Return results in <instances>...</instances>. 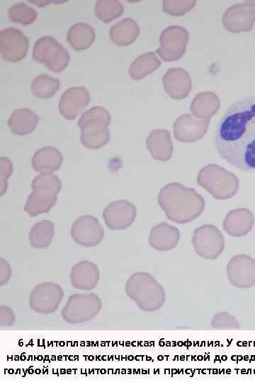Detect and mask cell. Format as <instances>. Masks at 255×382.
<instances>
[{
  "mask_svg": "<svg viewBox=\"0 0 255 382\" xmlns=\"http://www.w3.org/2000/svg\"><path fill=\"white\" fill-rule=\"evenodd\" d=\"M128 296L145 312H154L164 305L166 293L163 286L147 272L134 273L125 286Z\"/></svg>",
  "mask_w": 255,
  "mask_h": 382,
  "instance_id": "cell-3",
  "label": "cell"
},
{
  "mask_svg": "<svg viewBox=\"0 0 255 382\" xmlns=\"http://www.w3.org/2000/svg\"><path fill=\"white\" fill-rule=\"evenodd\" d=\"M146 146L153 158L166 161L171 158L173 145L169 131L157 129L150 132L146 139Z\"/></svg>",
  "mask_w": 255,
  "mask_h": 382,
  "instance_id": "cell-22",
  "label": "cell"
},
{
  "mask_svg": "<svg viewBox=\"0 0 255 382\" xmlns=\"http://www.w3.org/2000/svg\"><path fill=\"white\" fill-rule=\"evenodd\" d=\"M136 215L135 206L125 199L110 202L103 212L106 225L111 230L127 228L134 222Z\"/></svg>",
  "mask_w": 255,
  "mask_h": 382,
  "instance_id": "cell-15",
  "label": "cell"
},
{
  "mask_svg": "<svg viewBox=\"0 0 255 382\" xmlns=\"http://www.w3.org/2000/svg\"><path fill=\"white\" fill-rule=\"evenodd\" d=\"M220 98L213 92H201L193 98L190 110L193 115L209 120L220 108Z\"/></svg>",
  "mask_w": 255,
  "mask_h": 382,
  "instance_id": "cell-25",
  "label": "cell"
},
{
  "mask_svg": "<svg viewBox=\"0 0 255 382\" xmlns=\"http://www.w3.org/2000/svg\"><path fill=\"white\" fill-rule=\"evenodd\" d=\"M60 81L47 74L37 76L30 83V89L33 94L40 98H48L58 91Z\"/></svg>",
  "mask_w": 255,
  "mask_h": 382,
  "instance_id": "cell-30",
  "label": "cell"
},
{
  "mask_svg": "<svg viewBox=\"0 0 255 382\" xmlns=\"http://www.w3.org/2000/svg\"><path fill=\"white\" fill-rule=\"evenodd\" d=\"M33 58L54 72L62 71L68 64L69 54L53 37H40L33 48Z\"/></svg>",
  "mask_w": 255,
  "mask_h": 382,
  "instance_id": "cell-7",
  "label": "cell"
},
{
  "mask_svg": "<svg viewBox=\"0 0 255 382\" xmlns=\"http://www.w3.org/2000/svg\"><path fill=\"white\" fill-rule=\"evenodd\" d=\"M57 200V197H40L31 192L27 198L24 209L30 216H36L48 212Z\"/></svg>",
  "mask_w": 255,
  "mask_h": 382,
  "instance_id": "cell-32",
  "label": "cell"
},
{
  "mask_svg": "<svg viewBox=\"0 0 255 382\" xmlns=\"http://www.w3.org/2000/svg\"><path fill=\"white\" fill-rule=\"evenodd\" d=\"M161 65V61L154 52H149L140 55L130 65L128 73L134 80H140L153 72Z\"/></svg>",
  "mask_w": 255,
  "mask_h": 382,
  "instance_id": "cell-28",
  "label": "cell"
},
{
  "mask_svg": "<svg viewBox=\"0 0 255 382\" xmlns=\"http://www.w3.org/2000/svg\"><path fill=\"white\" fill-rule=\"evenodd\" d=\"M55 233L52 221L43 220L36 223L29 233V242L31 247L38 249L47 248L52 243Z\"/></svg>",
  "mask_w": 255,
  "mask_h": 382,
  "instance_id": "cell-29",
  "label": "cell"
},
{
  "mask_svg": "<svg viewBox=\"0 0 255 382\" xmlns=\"http://www.w3.org/2000/svg\"><path fill=\"white\" fill-rule=\"evenodd\" d=\"M38 122V115L29 108L15 110L11 115L8 125L11 132L18 135L30 134Z\"/></svg>",
  "mask_w": 255,
  "mask_h": 382,
  "instance_id": "cell-26",
  "label": "cell"
},
{
  "mask_svg": "<svg viewBox=\"0 0 255 382\" xmlns=\"http://www.w3.org/2000/svg\"><path fill=\"white\" fill-rule=\"evenodd\" d=\"M254 224L252 212L246 208H239L230 212L225 216L222 226L231 236L241 237L251 231Z\"/></svg>",
  "mask_w": 255,
  "mask_h": 382,
  "instance_id": "cell-20",
  "label": "cell"
},
{
  "mask_svg": "<svg viewBox=\"0 0 255 382\" xmlns=\"http://www.w3.org/2000/svg\"><path fill=\"white\" fill-rule=\"evenodd\" d=\"M74 241L84 247L98 245L104 236V231L98 220L91 215L79 217L71 228Z\"/></svg>",
  "mask_w": 255,
  "mask_h": 382,
  "instance_id": "cell-13",
  "label": "cell"
},
{
  "mask_svg": "<svg viewBox=\"0 0 255 382\" xmlns=\"http://www.w3.org/2000/svg\"><path fill=\"white\" fill-rule=\"evenodd\" d=\"M140 26L130 18H123L111 26L109 36L113 42L120 46L132 44L140 34Z\"/></svg>",
  "mask_w": 255,
  "mask_h": 382,
  "instance_id": "cell-24",
  "label": "cell"
},
{
  "mask_svg": "<svg viewBox=\"0 0 255 382\" xmlns=\"http://www.w3.org/2000/svg\"><path fill=\"white\" fill-rule=\"evenodd\" d=\"M64 296L62 287L57 283L44 282L36 285L29 296L31 309L42 314L55 312Z\"/></svg>",
  "mask_w": 255,
  "mask_h": 382,
  "instance_id": "cell-9",
  "label": "cell"
},
{
  "mask_svg": "<svg viewBox=\"0 0 255 382\" xmlns=\"http://www.w3.org/2000/svg\"><path fill=\"white\" fill-rule=\"evenodd\" d=\"M10 21L23 25L33 23L38 16V12L25 3L15 4L8 10Z\"/></svg>",
  "mask_w": 255,
  "mask_h": 382,
  "instance_id": "cell-33",
  "label": "cell"
},
{
  "mask_svg": "<svg viewBox=\"0 0 255 382\" xmlns=\"http://www.w3.org/2000/svg\"><path fill=\"white\" fill-rule=\"evenodd\" d=\"M227 274L232 286L250 288L255 284V260L247 255H237L229 261Z\"/></svg>",
  "mask_w": 255,
  "mask_h": 382,
  "instance_id": "cell-12",
  "label": "cell"
},
{
  "mask_svg": "<svg viewBox=\"0 0 255 382\" xmlns=\"http://www.w3.org/2000/svg\"><path fill=\"white\" fill-rule=\"evenodd\" d=\"M123 12V6L117 0H98L95 4L96 16L105 23L117 18Z\"/></svg>",
  "mask_w": 255,
  "mask_h": 382,
  "instance_id": "cell-31",
  "label": "cell"
},
{
  "mask_svg": "<svg viewBox=\"0 0 255 382\" xmlns=\"http://www.w3.org/2000/svg\"><path fill=\"white\" fill-rule=\"evenodd\" d=\"M209 120L198 118L191 113L179 116L173 125L174 135L182 142H193L200 139L206 133Z\"/></svg>",
  "mask_w": 255,
  "mask_h": 382,
  "instance_id": "cell-16",
  "label": "cell"
},
{
  "mask_svg": "<svg viewBox=\"0 0 255 382\" xmlns=\"http://www.w3.org/2000/svg\"><path fill=\"white\" fill-rule=\"evenodd\" d=\"M158 203L166 217L178 224L196 219L205 208V199L200 195L178 183L167 184L160 190Z\"/></svg>",
  "mask_w": 255,
  "mask_h": 382,
  "instance_id": "cell-2",
  "label": "cell"
},
{
  "mask_svg": "<svg viewBox=\"0 0 255 382\" xmlns=\"http://www.w3.org/2000/svg\"><path fill=\"white\" fill-rule=\"evenodd\" d=\"M90 96L83 86H73L67 89L59 102L60 114L67 120H74L87 106Z\"/></svg>",
  "mask_w": 255,
  "mask_h": 382,
  "instance_id": "cell-17",
  "label": "cell"
},
{
  "mask_svg": "<svg viewBox=\"0 0 255 382\" xmlns=\"http://www.w3.org/2000/svg\"><path fill=\"white\" fill-rule=\"evenodd\" d=\"M180 239L178 229L167 223L154 226L150 231L149 243L157 250L165 251L174 248Z\"/></svg>",
  "mask_w": 255,
  "mask_h": 382,
  "instance_id": "cell-21",
  "label": "cell"
},
{
  "mask_svg": "<svg viewBox=\"0 0 255 382\" xmlns=\"http://www.w3.org/2000/svg\"><path fill=\"white\" fill-rule=\"evenodd\" d=\"M11 277V268L8 263L3 258L0 260V285L7 283Z\"/></svg>",
  "mask_w": 255,
  "mask_h": 382,
  "instance_id": "cell-37",
  "label": "cell"
},
{
  "mask_svg": "<svg viewBox=\"0 0 255 382\" xmlns=\"http://www.w3.org/2000/svg\"><path fill=\"white\" fill-rule=\"evenodd\" d=\"M211 325L219 329H236L239 328L237 320L226 312H220L215 314L212 318Z\"/></svg>",
  "mask_w": 255,
  "mask_h": 382,
  "instance_id": "cell-35",
  "label": "cell"
},
{
  "mask_svg": "<svg viewBox=\"0 0 255 382\" xmlns=\"http://www.w3.org/2000/svg\"><path fill=\"white\" fill-rule=\"evenodd\" d=\"M192 243L199 256L209 260L216 259L225 248V240L222 233L211 224L196 228L193 232Z\"/></svg>",
  "mask_w": 255,
  "mask_h": 382,
  "instance_id": "cell-8",
  "label": "cell"
},
{
  "mask_svg": "<svg viewBox=\"0 0 255 382\" xmlns=\"http://www.w3.org/2000/svg\"><path fill=\"white\" fill-rule=\"evenodd\" d=\"M188 32L183 27L171 25L164 29L160 35V46L157 54L165 62L181 58L186 51Z\"/></svg>",
  "mask_w": 255,
  "mask_h": 382,
  "instance_id": "cell-10",
  "label": "cell"
},
{
  "mask_svg": "<svg viewBox=\"0 0 255 382\" xmlns=\"http://www.w3.org/2000/svg\"><path fill=\"white\" fill-rule=\"evenodd\" d=\"M214 144L220 157L244 171H255V95L234 101L215 131Z\"/></svg>",
  "mask_w": 255,
  "mask_h": 382,
  "instance_id": "cell-1",
  "label": "cell"
},
{
  "mask_svg": "<svg viewBox=\"0 0 255 382\" xmlns=\"http://www.w3.org/2000/svg\"><path fill=\"white\" fill-rule=\"evenodd\" d=\"M110 114L103 107L94 106L85 111L78 121L81 141L89 149H100L110 139Z\"/></svg>",
  "mask_w": 255,
  "mask_h": 382,
  "instance_id": "cell-4",
  "label": "cell"
},
{
  "mask_svg": "<svg viewBox=\"0 0 255 382\" xmlns=\"http://www.w3.org/2000/svg\"><path fill=\"white\" fill-rule=\"evenodd\" d=\"M255 1H246L230 6L222 16L224 27L232 33L250 31L255 21Z\"/></svg>",
  "mask_w": 255,
  "mask_h": 382,
  "instance_id": "cell-11",
  "label": "cell"
},
{
  "mask_svg": "<svg viewBox=\"0 0 255 382\" xmlns=\"http://www.w3.org/2000/svg\"><path fill=\"white\" fill-rule=\"evenodd\" d=\"M196 4V1H175L166 0L163 1L162 9L164 12L172 16H181L191 9Z\"/></svg>",
  "mask_w": 255,
  "mask_h": 382,
  "instance_id": "cell-34",
  "label": "cell"
},
{
  "mask_svg": "<svg viewBox=\"0 0 255 382\" xmlns=\"http://www.w3.org/2000/svg\"><path fill=\"white\" fill-rule=\"evenodd\" d=\"M100 278V272L96 264L83 260L72 267L70 281L73 288L90 291L96 288Z\"/></svg>",
  "mask_w": 255,
  "mask_h": 382,
  "instance_id": "cell-18",
  "label": "cell"
},
{
  "mask_svg": "<svg viewBox=\"0 0 255 382\" xmlns=\"http://www.w3.org/2000/svg\"><path fill=\"white\" fill-rule=\"evenodd\" d=\"M28 40L21 30L6 28L0 31V52L2 57L8 62H18L26 55Z\"/></svg>",
  "mask_w": 255,
  "mask_h": 382,
  "instance_id": "cell-14",
  "label": "cell"
},
{
  "mask_svg": "<svg viewBox=\"0 0 255 382\" xmlns=\"http://www.w3.org/2000/svg\"><path fill=\"white\" fill-rule=\"evenodd\" d=\"M94 28L86 23H77L70 27L67 33V41L76 50L89 47L95 40Z\"/></svg>",
  "mask_w": 255,
  "mask_h": 382,
  "instance_id": "cell-27",
  "label": "cell"
},
{
  "mask_svg": "<svg viewBox=\"0 0 255 382\" xmlns=\"http://www.w3.org/2000/svg\"><path fill=\"white\" fill-rule=\"evenodd\" d=\"M101 308V300L96 294H74L69 297L61 316L68 323H82L96 317Z\"/></svg>",
  "mask_w": 255,
  "mask_h": 382,
  "instance_id": "cell-6",
  "label": "cell"
},
{
  "mask_svg": "<svg viewBox=\"0 0 255 382\" xmlns=\"http://www.w3.org/2000/svg\"><path fill=\"white\" fill-rule=\"evenodd\" d=\"M197 183L218 199L233 197L239 189L237 177L216 164H209L201 168L198 175Z\"/></svg>",
  "mask_w": 255,
  "mask_h": 382,
  "instance_id": "cell-5",
  "label": "cell"
},
{
  "mask_svg": "<svg viewBox=\"0 0 255 382\" xmlns=\"http://www.w3.org/2000/svg\"><path fill=\"white\" fill-rule=\"evenodd\" d=\"M63 156L60 150L53 146H45L35 151L32 158L34 170L40 173H52L57 170Z\"/></svg>",
  "mask_w": 255,
  "mask_h": 382,
  "instance_id": "cell-23",
  "label": "cell"
},
{
  "mask_svg": "<svg viewBox=\"0 0 255 382\" xmlns=\"http://www.w3.org/2000/svg\"><path fill=\"white\" fill-rule=\"evenodd\" d=\"M16 316L11 308L7 306H0V325L1 327H10L13 325Z\"/></svg>",
  "mask_w": 255,
  "mask_h": 382,
  "instance_id": "cell-36",
  "label": "cell"
},
{
  "mask_svg": "<svg viewBox=\"0 0 255 382\" xmlns=\"http://www.w3.org/2000/svg\"><path fill=\"white\" fill-rule=\"evenodd\" d=\"M164 91L175 99H182L188 96L191 89V79L182 68H171L162 79Z\"/></svg>",
  "mask_w": 255,
  "mask_h": 382,
  "instance_id": "cell-19",
  "label": "cell"
}]
</instances>
